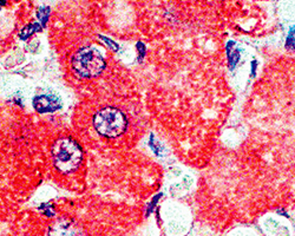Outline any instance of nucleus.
<instances>
[{"label": "nucleus", "instance_id": "f257e3e1", "mask_svg": "<svg viewBox=\"0 0 295 236\" xmlns=\"http://www.w3.org/2000/svg\"><path fill=\"white\" fill-rule=\"evenodd\" d=\"M82 149L71 137L59 138L52 146V159L57 169L62 173H71L82 162Z\"/></svg>", "mask_w": 295, "mask_h": 236}, {"label": "nucleus", "instance_id": "f03ea898", "mask_svg": "<svg viewBox=\"0 0 295 236\" xmlns=\"http://www.w3.org/2000/svg\"><path fill=\"white\" fill-rule=\"evenodd\" d=\"M93 127L104 137H117L127 129V117L116 108H104L93 117Z\"/></svg>", "mask_w": 295, "mask_h": 236}, {"label": "nucleus", "instance_id": "7ed1b4c3", "mask_svg": "<svg viewBox=\"0 0 295 236\" xmlns=\"http://www.w3.org/2000/svg\"><path fill=\"white\" fill-rule=\"evenodd\" d=\"M72 67L81 77L91 78L102 72L105 67V60L97 49L84 48L75 55Z\"/></svg>", "mask_w": 295, "mask_h": 236}, {"label": "nucleus", "instance_id": "20e7f679", "mask_svg": "<svg viewBox=\"0 0 295 236\" xmlns=\"http://www.w3.org/2000/svg\"><path fill=\"white\" fill-rule=\"evenodd\" d=\"M46 236H85L84 231L75 222L58 221L49 228Z\"/></svg>", "mask_w": 295, "mask_h": 236}, {"label": "nucleus", "instance_id": "39448f33", "mask_svg": "<svg viewBox=\"0 0 295 236\" xmlns=\"http://www.w3.org/2000/svg\"><path fill=\"white\" fill-rule=\"evenodd\" d=\"M33 106L41 113L55 112L62 108V102L53 95H42L33 99Z\"/></svg>", "mask_w": 295, "mask_h": 236}, {"label": "nucleus", "instance_id": "423d86ee", "mask_svg": "<svg viewBox=\"0 0 295 236\" xmlns=\"http://www.w3.org/2000/svg\"><path fill=\"white\" fill-rule=\"evenodd\" d=\"M39 31H42V26L39 24L37 23H33V24H28L27 26H25L23 28V31L20 32V34H19V37L21 39H27L30 35H32L33 33H35V32H39Z\"/></svg>", "mask_w": 295, "mask_h": 236}, {"label": "nucleus", "instance_id": "0eeeda50", "mask_svg": "<svg viewBox=\"0 0 295 236\" xmlns=\"http://www.w3.org/2000/svg\"><path fill=\"white\" fill-rule=\"evenodd\" d=\"M37 16L39 18V20H41L43 26H45L50 17V7H41V9L38 10Z\"/></svg>", "mask_w": 295, "mask_h": 236}, {"label": "nucleus", "instance_id": "6e6552de", "mask_svg": "<svg viewBox=\"0 0 295 236\" xmlns=\"http://www.w3.org/2000/svg\"><path fill=\"white\" fill-rule=\"evenodd\" d=\"M286 48L288 50H292V51H295V26L290 28L289 33L287 35Z\"/></svg>", "mask_w": 295, "mask_h": 236}, {"label": "nucleus", "instance_id": "1a4fd4ad", "mask_svg": "<svg viewBox=\"0 0 295 236\" xmlns=\"http://www.w3.org/2000/svg\"><path fill=\"white\" fill-rule=\"evenodd\" d=\"M99 39H102L103 42H105V44H107V46H109L111 50H114V51H117V50H118V45L115 42L111 41V39L106 38V37H103V35H99Z\"/></svg>", "mask_w": 295, "mask_h": 236}, {"label": "nucleus", "instance_id": "9d476101", "mask_svg": "<svg viewBox=\"0 0 295 236\" xmlns=\"http://www.w3.org/2000/svg\"><path fill=\"white\" fill-rule=\"evenodd\" d=\"M5 4V0H0V5H4Z\"/></svg>", "mask_w": 295, "mask_h": 236}]
</instances>
